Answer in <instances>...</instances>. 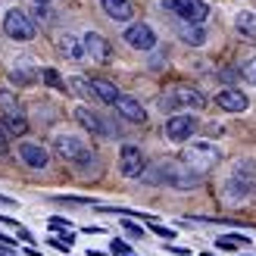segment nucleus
<instances>
[{"mask_svg": "<svg viewBox=\"0 0 256 256\" xmlns=\"http://www.w3.org/2000/svg\"><path fill=\"white\" fill-rule=\"evenodd\" d=\"M253 194H256V162L250 160L234 162L225 178V197L232 203H240V200H250Z\"/></svg>", "mask_w": 256, "mask_h": 256, "instance_id": "nucleus-1", "label": "nucleus"}, {"mask_svg": "<svg viewBox=\"0 0 256 256\" xmlns=\"http://www.w3.org/2000/svg\"><path fill=\"white\" fill-rule=\"evenodd\" d=\"M219 160H222V153H219V147H216L212 140H194L190 147L182 150V162L197 175H206L210 169H216Z\"/></svg>", "mask_w": 256, "mask_h": 256, "instance_id": "nucleus-2", "label": "nucleus"}, {"mask_svg": "<svg viewBox=\"0 0 256 256\" xmlns=\"http://www.w3.org/2000/svg\"><path fill=\"white\" fill-rule=\"evenodd\" d=\"M162 6L178 16L182 22H194V25H203L210 19V6L206 0H162Z\"/></svg>", "mask_w": 256, "mask_h": 256, "instance_id": "nucleus-3", "label": "nucleus"}, {"mask_svg": "<svg viewBox=\"0 0 256 256\" xmlns=\"http://www.w3.org/2000/svg\"><path fill=\"white\" fill-rule=\"evenodd\" d=\"M160 182H166L169 188H178V190H188V188H197L203 182V175L190 172L184 162L182 166H178V162H166V166H160Z\"/></svg>", "mask_w": 256, "mask_h": 256, "instance_id": "nucleus-4", "label": "nucleus"}, {"mask_svg": "<svg viewBox=\"0 0 256 256\" xmlns=\"http://www.w3.org/2000/svg\"><path fill=\"white\" fill-rule=\"evenodd\" d=\"M54 150L60 153L62 160H72V162H82L88 153H94L91 147H88V140H84L82 134H66V132L54 138Z\"/></svg>", "mask_w": 256, "mask_h": 256, "instance_id": "nucleus-5", "label": "nucleus"}, {"mask_svg": "<svg viewBox=\"0 0 256 256\" xmlns=\"http://www.w3.org/2000/svg\"><path fill=\"white\" fill-rule=\"evenodd\" d=\"M122 41L132 50L150 54V50H156V32H153L147 22H134V25H128V28L122 32Z\"/></svg>", "mask_w": 256, "mask_h": 256, "instance_id": "nucleus-6", "label": "nucleus"}, {"mask_svg": "<svg viewBox=\"0 0 256 256\" xmlns=\"http://www.w3.org/2000/svg\"><path fill=\"white\" fill-rule=\"evenodd\" d=\"M119 172L125 178H140L147 172V156L138 144H122L119 150Z\"/></svg>", "mask_w": 256, "mask_h": 256, "instance_id": "nucleus-7", "label": "nucleus"}, {"mask_svg": "<svg viewBox=\"0 0 256 256\" xmlns=\"http://www.w3.org/2000/svg\"><path fill=\"white\" fill-rule=\"evenodd\" d=\"M4 32H6V38H12V41H32L34 38V22H32V16H25L22 10H10L4 16Z\"/></svg>", "mask_w": 256, "mask_h": 256, "instance_id": "nucleus-8", "label": "nucleus"}, {"mask_svg": "<svg viewBox=\"0 0 256 256\" xmlns=\"http://www.w3.org/2000/svg\"><path fill=\"white\" fill-rule=\"evenodd\" d=\"M162 106H182V110H203L206 106V94H200L197 88H172L169 97H162Z\"/></svg>", "mask_w": 256, "mask_h": 256, "instance_id": "nucleus-9", "label": "nucleus"}, {"mask_svg": "<svg viewBox=\"0 0 256 256\" xmlns=\"http://www.w3.org/2000/svg\"><path fill=\"white\" fill-rule=\"evenodd\" d=\"M197 116H190V112H178V116H169L166 122V138L169 140H190V134L197 132Z\"/></svg>", "mask_w": 256, "mask_h": 256, "instance_id": "nucleus-10", "label": "nucleus"}, {"mask_svg": "<svg viewBox=\"0 0 256 256\" xmlns=\"http://www.w3.org/2000/svg\"><path fill=\"white\" fill-rule=\"evenodd\" d=\"M82 44H84V56L91 60V62H106L110 60V41L100 32H88L84 38H82Z\"/></svg>", "mask_w": 256, "mask_h": 256, "instance_id": "nucleus-11", "label": "nucleus"}, {"mask_svg": "<svg viewBox=\"0 0 256 256\" xmlns=\"http://www.w3.org/2000/svg\"><path fill=\"white\" fill-rule=\"evenodd\" d=\"M75 122H78L88 134H94V138H106L110 134V125L100 119L91 106H78V110H75Z\"/></svg>", "mask_w": 256, "mask_h": 256, "instance_id": "nucleus-12", "label": "nucleus"}, {"mask_svg": "<svg viewBox=\"0 0 256 256\" xmlns=\"http://www.w3.org/2000/svg\"><path fill=\"white\" fill-rule=\"evenodd\" d=\"M216 104H219L225 112H244L250 106V100L244 91H238V88H225V91L216 94Z\"/></svg>", "mask_w": 256, "mask_h": 256, "instance_id": "nucleus-13", "label": "nucleus"}, {"mask_svg": "<svg viewBox=\"0 0 256 256\" xmlns=\"http://www.w3.org/2000/svg\"><path fill=\"white\" fill-rule=\"evenodd\" d=\"M19 156H22L25 166H32V169H47V166H50V153L41 144H32V140L19 144Z\"/></svg>", "mask_w": 256, "mask_h": 256, "instance_id": "nucleus-14", "label": "nucleus"}, {"mask_svg": "<svg viewBox=\"0 0 256 256\" xmlns=\"http://www.w3.org/2000/svg\"><path fill=\"white\" fill-rule=\"evenodd\" d=\"M112 106H116V112L122 119H128V122H147V110L140 106L134 97H128V94H119V100Z\"/></svg>", "mask_w": 256, "mask_h": 256, "instance_id": "nucleus-15", "label": "nucleus"}, {"mask_svg": "<svg viewBox=\"0 0 256 256\" xmlns=\"http://www.w3.org/2000/svg\"><path fill=\"white\" fill-rule=\"evenodd\" d=\"M10 82L16 84V88H28L38 82V72H34V62L32 60H19V62H12V69H10Z\"/></svg>", "mask_w": 256, "mask_h": 256, "instance_id": "nucleus-16", "label": "nucleus"}, {"mask_svg": "<svg viewBox=\"0 0 256 256\" xmlns=\"http://www.w3.org/2000/svg\"><path fill=\"white\" fill-rule=\"evenodd\" d=\"M100 6H104V12L112 19V22H132V16H134V6L128 4V0H100Z\"/></svg>", "mask_w": 256, "mask_h": 256, "instance_id": "nucleus-17", "label": "nucleus"}, {"mask_svg": "<svg viewBox=\"0 0 256 256\" xmlns=\"http://www.w3.org/2000/svg\"><path fill=\"white\" fill-rule=\"evenodd\" d=\"M91 88H94L97 100H104V104H110V106L119 100V88L112 82H106V78H91Z\"/></svg>", "mask_w": 256, "mask_h": 256, "instance_id": "nucleus-18", "label": "nucleus"}, {"mask_svg": "<svg viewBox=\"0 0 256 256\" xmlns=\"http://www.w3.org/2000/svg\"><path fill=\"white\" fill-rule=\"evenodd\" d=\"M178 38H182L184 44H190V47H200L206 41V32H203L200 25H194V22H182L178 25Z\"/></svg>", "mask_w": 256, "mask_h": 256, "instance_id": "nucleus-19", "label": "nucleus"}, {"mask_svg": "<svg viewBox=\"0 0 256 256\" xmlns=\"http://www.w3.org/2000/svg\"><path fill=\"white\" fill-rule=\"evenodd\" d=\"M234 28L244 34V38H250V41H256V12L240 10L238 16H234Z\"/></svg>", "mask_w": 256, "mask_h": 256, "instance_id": "nucleus-20", "label": "nucleus"}, {"mask_svg": "<svg viewBox=\"0 0 256 256\" xmlns=\"http://www.w3.org/2000/svg\"><path fill=\"white\" fill-rule=\"evenodd\" d=\"M60 50L66 54L69 60H84V44H82V38H75V34H62L60 38Z\"/></svg>", "mask_w": 256, "mask_h": 256, "instance_id": "nucleus-21", "label": "nucleus"}, {"mask_svg": "<svg viewBox=\"0 0 256 256\" xmlns=\"http://www.w3.org/2000/svg\"><path fill=\"white\" fill-rule=\"evenodd\" d=\"M0 122H4L6 132L16 134V138L28 132V119H25V112H10V116H0Z\"/></svg>", "mask_w": 256, "mask_h": 256, "instance_id": "nucleus-22", "label": "nucleus"}, {"mask_svg": "<svg viewBox=\"0 0 256 256\" xmlns=\"http://www.w3.org/2000/svg\"><path fill=\"white\" fill-rule=\"evenodd\" d=\"M253 240L247 234H222V238H216V247L219 250H240V247H250Z\"/></svg>", "mask_w": 256, "mask_h": 256, "instance_id": "nucleus-23", "label": "nucleus"}, {"mask_svg": "<svg viewBox=\"0 0 256 256\" xmlns=\"http://www.w3.org/2000/svg\"><path fill=\"white\" fill-rule=\"evenodd\" d=\"M10 112H22V106L12 91H0V116H10Z\"/></svg>", "mask_w": 256, "mask_h": 256, "instance_id": "nucleus-24", "label": "nucleus"}, {"mask_svg": "<svg viewBox=\"0 0 256 256\" xmlns=\"http://www.w3.org/2000/svg\"><path fill=\"white\" fill-rule=\"evenodd\" d=\"M69 88H72L75 94H82V97H97V94H94V88H91V82H88V78H78V75H75V78L69 82Z\"/></svg>", "mask_w": 256, "mask_h": 256, "instance_id": "nucleus-25", "label": "nucleus"}, {"mask_svg": "<svg viewBox=\"0 0 256 256\" xmlns=\"http://www.w3.org/2000/svg\"><path fill=\"white\" fill-rule=\"evenodd\" d=\"M41 78H44L50 88H54V91H66V82H62V78H60V75H56L54 69H44V72H41Z\"/></svg>", "mask_w": 256, "mask_h": 256, "instance_id": "nucleus-26", "label": "nucleus"}, {"mask_svg": "<svg viewBox=\"0 0 256 256\" xmlns=\"http://www.w3.org/2000/svg\"><path fill=\"white\" fill-rule=\"evenodd\" d=\"M0 222H4L6 228H12V232H16V234H19L22 240H32V234H28V232H25V228H22V225H19L16 219H10V216H0Z\"/></svg>", "mask_w": 256, "mask_h": 256, "instance_id": "nucleus-27", "label": "nucleus"}, {"mask_svg": "<svg viewBox=\"0 0 256 256\" xmlns=\"http://www.w3.org/2000/svg\"><path fill=\"white\" fill-rule=\"evenodd\" d=\"M240 75H244L250 84H256V56H250L244 66H240Z\"/></svg>", "mask_w": 256, "mask_h": 256, "instance_id": "nucleus-28", "label": "nucleus"}, {"mask_svg": "<svg viewBox=\"0 0 256 256\" xmlns=\"http://www.w3.org/2000/svg\"><path fill=\"white\" fill-rule=\"evenodd\" d=\"M110 253L112 256H132V247H128L125 240H110Z\"/></svg>", "mask_w": 256, "mask_h": 256, "instance_id": "nucleus-29", "label": "nucleus"}, {"mask_svg": "<svg viewBox=\"0 0 256 256\" xmlns=\"http://www.w3.org/2000/svg\"><path fill=\"white\" fill-rule=\"evenodd\" d=\"M122 228H125V232L132 234V238H140V240H144V228H140L138 222H132V219H122Z\"/></svg>", "mask_w": 256, "mask_h": 256, "instance_id": "nucleus-30", "label": "nucleus"}, {"mask_svg": "<svg viewBox=\"0 0 256 256\" xmlns=\"http://www.w3.org/2000/svg\"><path fill=\"white\" fill-rule=\"evenodd\" d=\"M150 225H153V232H156L160 238H166V240H172V238H175V232H172V228H166V225H160L156 219H150Z\"/></svg>", "mask_w": 256, "mask_h": 256, "instance_id": "nucleus-31", "label": "nucleus"}, {"mask_svg": "<svg viewBox=\"0 0 256 256\" xmlns=\"http://www.w3.org/2000/svg\"><path fill=\"white\" fill-rule=\"evenodd\" d=\"M10 138H12V134L6 132V125L0 122V153H6V150H10Z\"/></svg>", "mask_w": 256, "mask_h": 256, "instance_id": "nucleus-32", "label": "nucleus"}, {"mask_svg": "<svg viewBox=\"0 0 256 256\" xmlns=\"http://www.w3.org/2000/svg\"><path fill=\"white\" fill-rule=\"evenodd\" d=\"M47 240H50V247H54V250H62V253H69V247H72L69 240H62V238H47Z\"/></svg>", "mask_w": 256, "mask_h": 256, "instance_id": "nucleus-33", "label": "nucleus"}, {"mask_svg": "<svg viewBox=\"0 0 256 256\" xmlns=\"http://www.w3.org/2000/svg\"><path fill=\"white\" fill-rule=\"evenodd\" d=\"M50 228H56V232H69L72 225H69L66 219H60V216H54V219H50Z\"/></svg>", "mask_w": 256, "mask_h": 256, "instance_id": "nucleus-34", "label": "nucleus"}, {"mask_svg": "<svg viewBox=\"0 0 256 256\" xmlns=\"http://www.w3.org/2000/svg\"><path fill=\"white\" fill-rule=\"evenodd\" d=\"M34 4H47V0H34Z\"/></svg>", "mask_w": 256, "mask_h": 256, "instance_id": "nucleus-35", "label": "nucleus"}, {"mask_svg": "<svg viewBox=\"0 0 256 256\" xmlns=\"http://www.w3.org/2000/svg\"><path fill=\"white\" fill-rule=\"evenodd\" d=\"M200 256H212V253H200Z\"/></svg>", "mask_w": 256, "mask_h": 256, "instance_id": "nucleus-36", "label": "nucleus"}, {"mask_svg": "<svg viewBox=\"0 0 256 256\" xmlns=\"http://www.w3.org/2000/svg\"><path fill=\"white\" fill-rule=\"evenodd\" d=\"M132 256H134V253H132Z\"/></svg>", "mask_w": 256, "mask_h": 256, "instance_id": "nucleus-37", "label": "nucleus"}]
</instances>
